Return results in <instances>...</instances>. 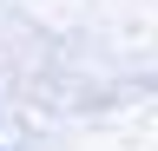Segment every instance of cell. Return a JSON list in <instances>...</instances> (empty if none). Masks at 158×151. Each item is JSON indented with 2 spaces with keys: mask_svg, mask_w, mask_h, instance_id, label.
<instances>
[]
</instances>
